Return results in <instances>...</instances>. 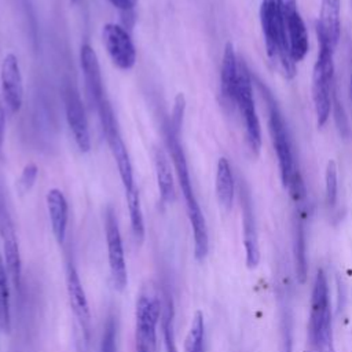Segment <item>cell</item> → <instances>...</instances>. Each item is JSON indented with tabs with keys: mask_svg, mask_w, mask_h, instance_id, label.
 I'll return each mask as SVG.
<instances>
[{
	"mask_svg": "<svg viewBox=\"0 0 352 352\" xmlns=\"http://www.w3.org/2000/svg\"><path fill=\"white\" fill-rule=\"evenodd\" d=\"M164 131H165L166 147H168L170 158H172L175 173L177 177V182H179V187L184 197L186 210H187V216H188L191 230H192L194 256H195L197 261H204L209 252V235H208L206 221H205L204 213L201 210V206L197 201V197L194 194L186 154H184L183 146L179 139L180 136L173 133L166 125H165Z\"/></svg>",
	"mask_w": 352,
	"mask_h": 352,
	"instance_id": "1",
	"label": "cell"
},
{
	"mask_svg": "<svg viewBox=\"0 0 352 352\" xmlns=\"http://www.w3.org/2000/svg\"><path fill=\"white\" fill-rule=\"evenodd\" d=\"M268 129L272 139L274 150L278 157L282 184L289 191V195L293 201L302 202L307 195L304 180L294 161L292 143L285 121L271 96H268Z\"/></svg>",
	"mask_w": 352,
	"mask_h": 352,
	"instance_id": "2",
	"label": "cell"
},
{
	"mask_svg": "<svg viewBox=\"0 0 352 352\" xmlns=\"http://www.w3.org/2000/svg\"><path fill=\"white\" fill-rule=\"evenodd\" d=\"M260 23L270 60L278 66L286 78L296 74V62L292 59L285 23L278 0H261Z\"/></svg>",
	"mask_w": 352,
	"mask_h": 352,
	"instance_id": "3",
	"label": "cell"
},
{
	"mask_svg": "<svg viewBox=\"0 0 352 352\" xmlns=\"http://www.w3.org/2000/svg\"><path fill=\"white\" fill-rule=\"evenodd\" d=\"M319 52L312 72V100L316 114V122L323 126L333 109V81H334V48L318 34Z\"/></svg>",
	"mask_w": 352,
	"mask_h": 352,
	"instance_id": "4",
	"label": "cell"
},
{
	"mask_svg": "<svg viewBox=\"0 0 352 352\" xmlns=\"http://www.w3.org/2000/svg\"><path fill=\"white\" fill-rule=\"evenodd\" d=\"M162 297L153 286H146L138 296L135 309L136 352H157V326L161 320Z\"/></svg>",
	"mask_w": 352,
	"mask_h": 352,
	"instance_id": "5",
	"label": "cell"
},
{
	"mask_svg": "<svg viewBox=\"0 0 352 352\" xmlns=\"http://www.w3.org/2000/svg\"><path fill=\"white\" fill-rule=\"evenodd\" d=\"M102 131L104 135V139L109 144V148L111 151V155L116 161L118 175L124 187L125 194L135 190V180H133V170H132V164L129 160V154L126 150V146L121 138V132L117 124V118L114 116V111L109 103V100L104 98L96 107Z\"/></svg>",
	"mask_w": 352,
	"mask_h": 352,
	"instance_id": "6",
	"label": "cell"
},
{
	"mask_svg": "<svg viewBox=\"0 0 352 352\" xmlns=\"http://www.w3.org/2000/svg\"><path fill=\"white\" fill-rule=\"evenodd\" d=\"M235 106L239 109V113L245 125L246 144L253 155H258L261 148V128L257 117L254 99H253V87L249 69L243 60H238V82L235 94Z\"/></svg>",
	"mask_w": 352,
	"mask_h": 352,
	"instance_id": "7",
	"label": "cell"
},
{
	"mask_svg": "<svg viewBox=\"0 0 352 352\" xmlns=\"http://www.w3.org/2000/svg\"><path fill=\"white\" fill-rule=\"evenodd\" d=\"M331 329V309H330V296L329 283L323 270L316 271L312 297H311V312L308 324V337L311 348L314 349L319 337L323 331Z\"/></svg>",
	"mask_w": 352,
	"mask_h": 352,
	"instance_id": "8",
	"label": "cell"
},
{
	"mask_svg": "<svg viewBox=\"0 0 352 352\" xmlns=\"http://www.w3.org/2000/svg\"><path fill=\"white\" fill-rule=\"evenodd\" d=\"M104 230H106L107 258H109L111 282L117 292H122L128 285V271H126L122 238H121V232H120L117 217L113 208H107L106 210Z\"/></svg>",
	"mask_w": 352,
	"mask_h": 352,
	"instance_id": "9",
	"label": "cell"
},
{
	"mask_svg": "<svg viewBox=\"0 0 352 352\" xmlns=\"http://www.w3.org/2000/svg\"><path fill=\"white\" fill-rule=\"evenodd\" d=\"M0 238L3 243L4 263L10 275V280L14 287L21 293L22 289V260L19 253V245L14 228L12 219L6 205V198L0 187Z\"/></svg>",
	"mask_w": 352,
	"mask_h": 352,
	"instance_id": "10",
	"label": "cell"
},
{
	"mask_svg": "<svg viewBox=\"0 0 352 352\" xmlns=\"http://www.w3.org/2000/svg\"><path fill=\"white\" fill-rule=\"evenodd\" d=\"M104 48L111 62L121 70H131L136 63V50L126 29L118 23H106L102 29Z\"/></svg>",
	"mask_w": 352,
	"mask_h": 352,
	"instance_id": "11",
	"label": "cell"
},
{
	"mask_svg": "<svg viewBox=\"0 0 352 352\" xmlns=\"http://www.w3.org/2000/svg\"><path fill=\"white\" fill-rule=\"evenodd\" d=\"M65 279H66V292H67V298H69L72 312L81 329L85 342H88L91 337V309H89V302L87 300L78 272L72 260H67L66 263Z\"/></svg>",
	"mask_w": 352,
	"mask_h": 352,
	"instance_id": "12",
	"label": "cell"
},
{
	"mask_svg": "<svg viewBox=\"0 0 352 352\" xmlns=\"http://www.w3.org/2000/svg\"><path fill=\"white\" fill-rule=\"evenodd\" d=\"M0 84L6 106L12 114H16L23 102V81L18 58L12 52L3 58L0 66Z\"/></svg>",
	"mask_w": 352,
	"mask_h": 352,
	"instance_id": "13",
	"label": "cell"
},
{
	"mask_svg": "<svg viewBox=\"0 0 352 352\" xmlns=\"http://www.w3.org/2000/svg\"><path fill=\"white\" fill-rule=\"evenodd\" d=\"M65 113L67 125L74 136L77 147L81 153H88L91 150L88 121L85 117L81 98L78 92L72 87H67L65 91Z\"/></svg>",
	"mask_w": 352,
	"mask_h": 352,
	"instance_id": "14",
	"label": "cell"
},
{
	"mask_svg": "<svg viewBox=\"0 0 352 352\" xmlns=\"http://www.w3.org/2000/svg\"><path fill=\"white\" fill-rule=\"evenodd\" d=\"M278 307H279V352H293V308L292 293L287 276L280 275L278 287Z\"/></svg>",
	"mask_w": 352,
	"mask_h": 352,
	"instance_id": "15",
	"label": "cell"
},
{
	"mask_svg": "<svg viewBox=\"0 0 352 352\" xmlns=\"http://www.w3.org/2000/svg\"><path fill=\"white\" fill-rule=\"evenodd\" d=\"M80 65L84 74L85 88L89 96V100L95 107L104 99L103 81L100 74V66L96 56V52L89 44H82L80 50Z\"/></svg>",
	"mask_w": 352,
	"mask_h": 352,
	"instance_id": "16",
	"label": "cell"
},
{
	"mask_svg": "<svg viewBox=\"0 0 352 352\" xmlns=\"http://www.w3.org/2000/svg\"><path fill=\"white\" fill-rule=\"evenodd\" d=\"M241 205H242L245 261H246L248 268L254 270L260 263V248H258V236H257V228H256L252 201L246 191H241Z\"/></svg>",
	"mask_w": 352,
	"mask_h": 352,
	"instance_id": "17",
	"label": "cell"
},
{
	"mask_svg": "<svg viewBox=\"0 0 352 352\" xmlns=\"http://www.w3.org/2000/svg\"><path fill=\"white\" fill-rule=\"evenodd\" d=\"M341 1L320 0V15L316 23V33L320 34L333 48L337 47L341 34Z\"/></svg>",
	"mask_w": 352,
	"mask_h": 352,
	"instance_id": "18",
	"label": "cell"
},
{
	"mask_svg": "<svg viewBox=\"0 0 352 352\" xmlns=\"http://www.w3.org/2000/svg\"><path fill=\"white\" fill-rule=\"evenodd\" d=\"M47 210L51 221L52 234L59 245H62L66 239L67 220H69V206L66 197L59 188L48 190L45 195Z\"/></svg>",
	"mask_w": 352,
	"mask_h": 352,
	"instance_id": "19",
	"label": "cell"
},
{
	"mask_svg": "<svg viewBox=\"0 0 352 352\" xmlns=\"http://www.w3.org/2000/svg\"><path fill=\"white\" fill-rule=\"evenodd\" d=\"M238 82V59L234 45L228 41L224 47L221 69H220V91L227 104L235 106V94Z\"/></svg>",
	"mask_w": 352,
	"mask_h": 352,
	"instance_id": "20",
	"label": "cell"
},
{
	"mask_svg": "<svg viewBox=\"0 0 352 352\" xmlns=\"http://www.w3.org/2000/svg\"><path fill=\"white\" fill-rule=\"evenodd\" d=\"M153 158H154V169H155V177H157L161 202L170 204L175 201L176 192H175L173 173H172L169 158L165 150L161 147H154Z\"/></svg>",
	"mask_w": 352,
	"mask_h": 352,
	"instance_id": "21",
	"label": "cell"
},
{
	"mask_svg": "<svg viewBox=\"0 0 352 352\" xmlns=\"http://www.w3.org/2000/svg\"><path fill=\"white\" fill-rule=\"evenodd\" d=\"M293 260L296 278L300 283H305L308 274L307 263V235L304 226V216H297L293 231Z\"/></svg>",
	"mask_w": 352,
	"mask_h": 352,
	"instance_id": "22",
	"label": "cell"
},
{
	"mask_svg": "<svg viewBox=\"0 0 352 352\" xmlns=\"http://www.w3.org/2000/svg\"><path fill=\"white\" fill-rule=\"evenodd\" d=\"M235 182L231 165L226 157H220L216 168V195L220 205L230 210L234 202Z\"/></svg>",
	"mask_w": 352,
	"mask_h": 352,
	"instance_id": "23",
	"label": "cell"
},
{
	"mask_svg": "<svg viewBox=\"0 0 352 352\" xmlns=\"http://www.w3.org/2000/svg\"><path fill=\"white\" fill-rule=\"evenodd\" d=\"M125 198H126L133 238H135L136 243H142L144 241L146 230H144V219H143V212H142V205H140L139 190L135 188V190L126 192Z\"/></svg>",
	"mask_w": 352,
	"mask_h": 352,
	"instance_id": "24",
	"label": "cell"
},
{
	"mask_svg": "<svg viewBox=\"0 0 352 352\" xmlns=\"http://www.w3.org/2000/svg\"><path fill=\"white\" fill-rule=\"evenodd\" d=\"M173 318H175V308L173 300L168 292L162 294V312H161V329L162 337L166 352H177L176 341H175V331H173Z\"/></svg>",
	"mask_w": 352,
	"mask_h": 352,
	"instance_id": "25",
	"label": "cell"
},
{
	"mask_svg": "<svg viewBox=\"0 0 352 352\" xmlns=\"http://www.w3.org/2000/svg\"><path fill=\"white\" fill-rule=\"evenodd\" d=\"M8 271L3 257L0 256V330L10 333L11 330V308H10V286Z\"/></svg>",
	"mask_w": 352,
	"mask_h": 352,
	"instance_id": "26",
	"label": "cell"
},
{
	"mask_svg": "<svg viewBox=\"0 0 352 352\" xmlns=\"http://www.w3.org/2000/svg\"><path fill=\"white\" fill-rule=\"evenodd\" d=\"M205 320L204 314L198 309L194 312L190 329L184 338V352H204Z\"/></svg>",
	"mask_w": 352,
	"mask_h": 352,
	"instance_id": "27",
	"label": "cell"
},
{
	"mask_svg": "<svg viewBox=\"0 0 352 352\" xmlns=\"http://www.w3.org/2000/svg\"><path fill=\"white\" fill-rule=\"evenodd\" d=\"M184 111H186V98L180 92V94L176 95V98L173 100V109H172V113H170V118L165 124L177 136H180V132H182Z\"/></svg>",
	"mask_w": 352,
	"mask_h": 352,
	"instance_id": "28",
	"label": "cell"
},
{
	"mask_svg": "<svg viewBox=\"0 0 352 352\" xmlns=\"http://www.w3.org/2000/svg\"><path fill=\"white\" fill-rule=\"evenodd\" d=\"M337 164L334 160H330L326 165L324 172V190H326V202L330 208L336 205L337 201Z\"/></svg>",
	"mask_w": 352,
	"mask_h": 352,
	"instance_id": "29",
	"label": "cell"
},
{
	"mask_svg": "<svg viewBox=\"0 0 352 352\" xmlns=\"http://www.w3.org/2000/svg\"><path fill=\"white\" fill-rule=\"evenodd\" d=\"M38 175V168L34 162H29L23 166L21 176L18 179V190L25 194L28 191H30V188L34 186L36 179Z\"/></svg>",
	"mask_w": 352,
	"mask_h": 352,
	"instance_id": "30",
	"label": "cell"
},
{
	"mask_svg": "<svg viewBox=\"0 0 352 352\" xmlns=\"http://www.w3.org/2000/svg\"><path fill=\"white\" fill-rule=\"evenodd\" d=\"M116 323L113 318H109L106 326L103 329L102 342H100V352H117V342H116Z\"/></svg>",
	"mask_w": 352,
	"mask_h": 352,
	"instance_id": "31",
	"label": "cell"
},
{
	"mask_svg": "<svg viewBox=\"0 0 352 352\" xmlns=\"http://www.w3.org/2000/svg\"><path fill=\"white\" fill-rule=\"evenodd\" d=\"M122 15L124 23L126 26H131L133 22V10L138 3V0H109Z\"/></svg>",
	"mask_w": 352,
	"mask_h": 352,
	"instance_id": "32",
	"label": "cell"
},
{
	"mask_svg": "<svg viewBox=\"0 0 352 352\" xmlns=\"http://www.w3.org/2000/svg\"><path fill=\"white\" fill-rule=\"evenodd\" d=\"M314 351L315 352H336L334 342H333V327L327 329L326 331L322 333Z\"/></svg>",
	"mask_w": 352,
	"mask_h": 352,
	"instance_id": "33",
	"label": "cell"
},
{
	"mask_svg": "<svg viewBox=\"0 0 352 352\" xmlns=\"http://www.w3.org/2000/svg\"><path fill=\"white\" fill-rule=\"evenodd\" d=\"M4 133H6V113H4V107L0 99V153L3 148V143H4Z\"/></svg>",
	"mask_w": 352,
	"mask_h": 352,
	"instance_id": "34",
	"label": "cell"
},
{
	"mask_svg": "<svg viewBox=\"0 0 352 352\" xmlns=\"http://www.w3.org/2000/svg\"><path fill=\"white\" fill-rule=\"evenodd\" d=\"M72 1H73V3H74V1H76V0H72Z\"/></svg>",
	"mask_w": 352,
	"mask_h": 352,
	"instance_id": "35",
	"label": "cell"
},
{
	"mask_svg": "<svg viewBox=\"0 0 352 352\" xmlns=\"http://www.w3.org/2000/svg\"><path fill=\"white\" fill-rule=\"evenodd\" d=\"M351 82H352V78H351Z\"/></svg>",
	"mask_w": 352,
	"mask_h": 352,
	"instance_id": "36",
	"label": "cell"
},
{
	"mask_svg": "<svg viewBox=\"0 0 352 352\" xmlns=\"http://www.w3.org/2000/svg\"><path fill=\"white\" fill-rule=\"evenodd\" d=\"M351 1H352V0H351Z\"/></svg>",
	"mask_w": 352,
	"mask_h": 352,
	"instance_id": "37",
	"label": "cell"
}]
</instances>
